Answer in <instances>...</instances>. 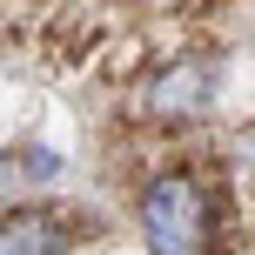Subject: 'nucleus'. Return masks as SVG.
Returning <instances> with one entry per match:
<instances>
[{"mask_svg": "<svg viewBox=\"0 0 255 255\" xmlns=\"http://www.w3.org/2000/svg\"><path fill=\"white\" fill-rule=\"evenodd\" d=\"M141 235L154 255H208L215 235V202L195 175H161L141 195Z\"/></svg>", "mask_w": 255, "mask_h": 255, "instance_id": "nucleus-1", "label": "nucleus"}, {"mask_svg": "<svg viewBox=\"0 0 255 255\" xmlns=\"http://www.w3.org/2000/svg\"><path fill=\"white\" fill-rule=\"evenodd\" d=\"M0 255H67V222L61 215H7L0 222Z\"/></svg>", "mask_w": 255, "mask_h": 255, "instance_id": "nucleus-2", "label": "nucleus"}, {"mask_svg": "<svg viewBox=\"0 0 255 255\" xmlns=\"http://www.w3.org/2000/svg\"><path fill=\"white\" fill-rule=\"evenodd\" d=\"M202 101H208V74H202V67H168V74L148 88V108L168 115V121L188 115V108H202Z\"/></svg>", "mask_w": 255, "mask_h": 255, "instance_id": "nucleus-3", "label": "nucleus"}, {"mask_svg": "<svg viewBox=\"0 0 255 255\" xmlns=\"http://www.w3.org/2000/svg\"><path fill=\"white\" fill-rule=\"evenodd\" d=\"M13 175H20V161H13V154H0V195L13 188Z\"/></svg>", "mask_w": 255, "mask_h": 255, "instance_id": "nucleus-4", "label": "nucleus"}]
</instances>
